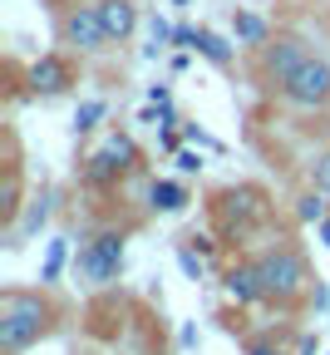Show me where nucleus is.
<instances>
[{
    "mask_svg": "<svg viewBox=\"0 0 330 355\" xmlns=\"http://www.w3.org/2000/svg\"><path fill=\"white\" fill-rule=\"evenodd\" d=\"M55 316L60 311L44 291H25V286L0 291V355H25L30 345H40L55 331Z\"/></svg>",
    "mask_w": 330,
    "mask_h": 355,
    "instance_id": "obj_1",
    "label": "nucleus"
},
{
    "mask_svg": "<svg viewBox=\"0 0 330 355\" xmlns=\"http://www.w3.org/2000/svg\"><path fill=\"white\" fill-rule=\"evenodd\" d=\"M252 261H257V277H261L266 301H276V306H296V301L311 291L306 257H301L296 247H271V252H261V257H252Z\"/></svg>",
    "mask_w": 330,
    "mask_h": 355,
    "instance_id": "obj_2",
    "label": "nucleus"
},
{
    "mask_svg": "<svg viewBox=\"0 0 330 355\" xmlns=\"http://www.w3.org/2000/svg\"><path fill=\"white\" fill-rule=\"evenodd\" d=\"M60 44L69 55H104L109 50V30H104V15H99V0L94 6H64L60 10Z\"/></svg>",
    "mask_w": 330,
    "mask_h": 355,
    "instance_id": "obj_3",
    "label": "nucleus"
},
{
    "mask_svg": "<svg viewBox=\"0 0 330 355\" xmlns=\"http://www.w3.org/2000/svg\"><path fill=\"white\" fill-rule=\"evenodd\" d=\"M311 60V50H306V40L301 35H271L266 44H261V60H257V74H261V84L266 89H286L291 84V74L301 69Z\"/></svg>",
    "mask_w": 330,
    "mask_h": 355,
    "instance_id": "obj_4",
    "label": "nucleus"
},
{
    "mask_svg": "<svg viewBox=\"0 0 330 355\" xmlns=\"http://www.w3.org/2000/svg\"><path fill=\"white\" fill-rule=\"evenodd\" d=\"M133 168H138V144L128 139V133H114L94 158H84L79 178H84V188H114L119 178L133 173Z\"/></svg>",
    "mask_w": 330,
    "mask_h": 355,
    "instance_id": "obj_5",
    "label": "nucleus"
},
{
    "mask_svg": "<svg viewBox=\"0 0 330 355\" xmlns=\"http://www.w3.org/2000/svg\"><path fill=\"white\" fill-rule=\"evenodd\" d=\"M74 266H79V277H84L89 286L119 282V272H123V232H99L94 242H84Z\"/></svg>",
    "mask_w": 330,
    "mask_h": 355,
    "instance_id": "obj_6",
    "label": "nucleus"
},
{
    "mask_svg": "<svg viewBox=\"0 0 330 355\" xmlns=\"http://www.w3.org/2000/svg\"><path fill=\"white\" fill-rule=\"evenodd\" d=\"M281 99L296 104V109H325V104H330V64L311 55V60L291 74V84L281 89Z\"/></svg>",
    "mask_w": 330,
    "mask_h": 355,
    "instance_id": "obj_7",
    "label": "nucleus"
},
{
    "mask_svg": "<svg viewBox=\"0 0 330 355\" xmlns=\"http://www.w3.org/2000/svg\"><path fill=\"white\" fill-rule=\"evenodd\" d=\"M74 79H79V69H74V60H69L64 50H50V55H40V60L30 64V89H35L40 99L69 94Z\"/></svg>",
    "mask_w": 330,
    "mask_h": 355,
    "instance_id": "obj_8",
    "label": "nucleus"
},
{
    "mask_svg": "<svg viewBox=\"0 0 330 355\" xmlns=\"http://www.w3.org/2000/svg\"><path fill=\"white\" fill-rule=\"evenodd\" d=\"M217 217H222L227 232H247L252 222L266 217V202H261L257 188H227V193L217 198Z\"/></svg>",
    "mask_w": 330,
    "mask_h": 355,
    "instance_id": "obj_9",
    "label": "nucleus"
},
{
    "mask_svg": "<svg viewBox=\"0 0 330 355\" xmlns=\"http://www.w3.org/2000/svg\"><path fill=\"white\" fill-rule=\"evenodd\" d=\"M222 291H227V301H237V306H261L266 291H261V277H257V261H237L227 272Z\"/></svg>",
    "mask_w": 330,
    "mask_h": 355,
    "instance_id": "obj_10",
    "label": "nucleus"
},
{
    "mask_svg": "<svg viewBox=\"0 0 330 355\" xmlns=\"http://www.w3.org/2000/svg\"><path fill=\"white\" fill-rule=\"evenodd\" d=\"M99 15H104V30H109L114 44H123L138 30V6L133 0H99Z\"/></svg>",
    "mask_w": 330,
    "mask_h": 355,
    "instance_id": "obj_11",
    "label": "nucleus"
},
{
    "mask_svg": "<svg viewBox=\"0 0 330 355\" xmlns=\"http://www.w3.org/2000/svg\"><path fill=\"white\" fill-rule=\"evenodd\" d=\"M148 207H153V212H182V207H187V188L163 178V183L148 188Z\"/></svg>",
    "mask_w": 330,
    "mask_h": 355,
    "instance_id": "obj_12",
    "label": "nucleus"
},
{
    "mask_svg": "<svg viewBox=\"0 0 330 355\" xmlns=\"http://www.w3.org/2000/svg\"><path fill=\"white\" fill-rule=\"evenodd\" d=\"M193 50L202 55V60H212L217 69H227L232 64V44L217 35V30H198V40H193Z\"/></svg>",
    "mask_w": 330,
    "mask_h": 355,
    "instance_id": "obj_13",
    "label": "nucleus"
},
{
    "mask_svg": "<svg viewBox=\"0 0 330 355\" xmlns=\"http://www.w3.org/2000/svg\"><path fill=\"white\" fill-rule=\"evenodd\" d=\"M266 40H271V25H266L261 15H247V10H237V44H252V50H261Z\"/></svg>",
    "mask_w": 330,
    "mask_h": 355,
    "instance_id": "obj_14",
    "label": "nucleus"
},
{
    "mask_svg": "<svg viewBox=\"0 0 330 355\" xmlns=\"http://www.w3.org/2000/svg\"><path fill=\"white\" fill-rule=\"evenodd\" d=\"M15 212H20V173L15 168H6V193H0V222H15Z\"/></svg>",
    "mask_w": 330,
    "mask_h": 355,
    "instance_id": "obj_15",
    "label": "nucleus"
},
{
    "mask_svg": "<svg viewBox=\"0 0 330 355\" xmlns=\"http://www.w3.org/2000/svg\"><path fill=\"white\" fill-rule=\"evenodd\" d=\"M64 257H69V247L55 237V242H50V257H44V272H40V282H60V272H64Z\"/></svg>",
    "mask_w": 330,
    "mask_h": 355,
    "instance_id": "obj_16",
    "label": "nucleus"
},
{
    "mask_svg": "<svg viewBox=\"0 0 330 355\" xmlns=\"http://www.w3.org/2000/svg\"><path fill=\"white\" fill-rule=\"evenodd\" d=\"M325 198H330V193L311 188V193L301 198V207H296V212H301V222H320V217H330V212H325Z\"/></svg>",
    "mask_w": 330,
    "mask_h": 355,
    "instance_id": "obj_17",
    "label": "nucleus"
},
{
    "mask_svg": "<svg viewBox=\"0 0 330 355\" xmlns=\"http://www.w3.org/2000/svg\"><path fill=\"white\" fill-rule=\"evenodd\" d=\"M311 188L330 193V148H325V153H315V163H311Z\"/></svg>",
    "mask_w": 330,
    "mask_h": 355,
    "instance_id": "obj_18",
    "label": "nucleus"
},
{
    "mask_svg": "<svg viewBox=\"0 0 330 355\" xmlns=\"http://www.w3.org/2000/svg\"><path fill=\"white\" fill-rule=\"evenodd\" d=\"M99 119H104V104H99V99H89V104H79V119H74V128H79V133H89V128L99 123Z\"/></svg>",
    "mask_w": 330,
    "mask_h": 355,
    "instance_id": "obj_19",
    "label": "nucleus"
},
{
    "mask_svg": "<svg viewBox=\"0 0 330 355\" xmlns=\"http://www.w3.org/2000/svg\"><path fill=\"white\" fill-rule=\"evenodd\" d=\"M44 217H50V198H40V202L25 212V227H20V237H30L35 227H44Z\"/></svg>",
    "mask_w": 330,
    "mask_h": 355,
    "instance_id": "obj_20",
    "label": "nucleus"
},
{
    "mask_svg": "<svg viewBox=\"0 0 330 355\" xmlns=\"http://www.w3.org/2000/svg\"><path fill=\"white\" fill-rule=\"evenodd\" d=\"M177 261H182V272L193 277V282H202V261L193 257V247H182V252H177Z\"/></svg>",
    "mask_w": 330,
    "mask_h": 355,
    "instance_id": "obj_21",
    "label": "nucleus"
},
{
    "mask_svg": "<svg viewBox=\"0 0 330 355\" xmlns=\"http://www.w3.org/2000/svg\"><path fill=\"white\" fill-rule=\"evenodd\" d=\"M177 168H182V173H198L202 158H198V153H177Z\"/></svg>",
    "mask_w": 330,
    "mask_h": 355,
    "instance_id": "obj_22",
    "label": "nucleus"
},
{
    "mask_svg": "<svg viewBox=\"0 0 330 355\" xmlns=\"http://www.w3.org/2000/svg\"><path fill=\"white\" fill-rule=\"evenodd\" d=\"M296 355H315V336H301L296 340Z\"/></svg>",
    "mask_w": 330,
    "mask_h": 355,
    "instance_id": "obj_23",
    "label": "nucleus"
},
{
    "mask_svg": "<svg viewBox=\"0 0 330 355\" xmlns=\"http://www.w3.org/2000/svg\"><path fill=\"white\" fill-rule=\"evenodd\" d=\"M315 237H320V242L330 247V217H320V222H315Z\"/></svg>",
    "mask_w": 330,
    "mask_h": 355,
    "instance_id": "obj_24",
    "label": "nucleus"
},
{
    "mask_svg": "<svg viewBox=\"0 0 330 355\" xmlns=\"http://www.w3.org/2000/svg\"><path fill=\"white\" fill-rule=\"evenodd\" d=\"M252 355H281V350H276L271 340H257V345H252Z\"/></svg>",
    "mask_w": 330,
    "mask_h": 355,
    "instance_id": "obj_25",
    "label": "nucleus"
},
{
    "mask_svg": "<svg viewBox=\"0 0 330 355\" xmlns=\"http://www.w3.org/2000/svg\"><path fill=\"white\" fill-rule=\"evenodd\" d=\"M177 6H187V0H177Z\"/></svg>",
    "mask_w": 330,
    "mask_h": 355,
    "instance_id": "obj_26",
    "label": "nucleus"
}]
</instances>
